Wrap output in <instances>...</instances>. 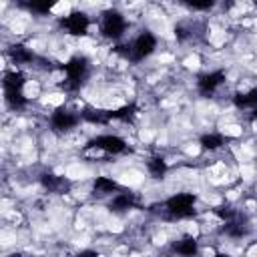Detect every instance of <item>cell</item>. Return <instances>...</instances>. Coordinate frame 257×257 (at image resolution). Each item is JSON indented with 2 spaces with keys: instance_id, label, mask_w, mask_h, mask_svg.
I'll return each instance as SVG.
<instances>
[{
  "instance_id": "1",
  "label": "cell",
  "mask_w": 257,
  "mask_h": 257,
  "mask_svg": "<svg viewBox=\"0 0 257 257\" xmlns=\"http://www.w3.org/2000/svg\"><path fill=\"white\" fill-rule=\"evenodd\" d=\"M122 50V54L126 56V58H131V60H143V58H147L149 54H153V50L157 48V38L151 34V32H143V34H139L128 46H120Z\"/></svg>"
},
{
  "instance_id": "2",
  "label": "cell",
  "mask_w": 257,
  "mask_h": 257,
  "mask_svg": "<svg viewBox=\"0 0 257 257\" xmlns=\"http://www.w3.org/2000/svg\"><path fill=\"white\" fill-rule=\"evenodd\" d=\"M62 68H64V72H66V82H64V86H66V88H76V86H80L82 76L86 74L88 60H86L84 56H72Z\"/></svg>"
},
{
  "instance_id": "3",
  "label": "cell",
  "mask_w": 257,
  "mask_h": 257,
  "mask_svg": "<svg viewBox=\"0 0 257 257\" xmlns=\"http://www.w3.org/2000/svg\"><path fill=\"white\" fill-rule=\"evenodd\" d=\"M193 207H195V195H191V193H179V195H173L167 201L169 215H173L177 219L193 215Z\"/></svg>"
},
{
  "instance_id": "4",
  "label": "cell",
  "mask_w": 257,
  "mask_h": 257,
  "mask_svg": "<svg viewBox=\"0 0 257 257\" xmlns=\"http://www.w3.org/2000/svg\"><path fill=\"white\" fill-rule=\"evenodd\" d=\"M124 18H122V14L120 12H116V10H108V12H104V16H102V26H100V30H102V34L106 36V38H120L122 36V32H124Z\"/></svg>"
},
{
  "instance_id": "5",
  "label": "cell",
  "mask_w": 257,
  "mask_h": 257,
  "mask_svg": "<svg viewBox=\"0 0 257 257\" xmlns=\"http://www.w3.org/2000/svg\"><path fill=\"white\" fill-rule=\"evenodd\" d=\"M90 147H96V149H100V151H104V153L116 155V153H122L126 145H124V141H122L120 137H116V135H100V137H96V139L90 141Z\"/></svg>"
},
{
  "instance_id": "6",
  "label": "cell",
  "mask_w": 257,
  "mask_h": 257,
  "mask_svg": "<svg viewBox=\"0 0 257 257\" xmlns=\"http://www.w3.org/2000/svg\"><path fill=\"white\" fill-rule=\"evenodd\" d=\"M88 16L84 14V12H72V14H68L64 20H62V26L70 32V34H74V36H80V34H86V30H88Z\"/></svg>"
},
{
  "instance_id": "7",
  "label": "cell",
  "mask_w": 257,
  "mask_h": 257,
  "mask_svg": "<svg viewBox=\"0 0 257 257\" xmlns=\"http://www.w3.org/2000/svg\"><path fill=\"white\" fill-rule=\"evenodd\" d=\"M50 122H52V126H54L56 131H68V128H72V126L78 122V116H76L74 112L66 110V108H56V110L52 112Z\"/></svg>"
},
{
  "instance_id": "8",
  "label": "cell",
  "mask_w": 257,
  "mask_h": 257,
  "mask_svg": "<svg viewBox=\"0 0 257 257\" xmlns=\"http://www.w3.org/2000/svg\"><path fill=\"white\" fill-rule=\"evenodd\" d=\"M225 80V72L223 70H215V72H209L205 76L199 78V92L201 94H211L215 92Z\"/></svg>"
},
{
  "instance_id": "9",
  "label": "cell",
  "mask_w": 257,
  "mask_h": 257,
  "mask_svg": "<svg viewBox=\"0 0 257 257\" xmlns=\"http://www.w3.org/2000/svg\"><path fill=\"white\" fill-rule=\"evenodd\" d=\"M173 249H175V253H179V255H183V257H193L199 247H197V241H195L193 237H183V239H179V241L173 245Z\"/></svg>"
},
{
  "instance_id": "10",
  "label": "cell",
  "mask_w": 257,
  "mask_h": 257,
  "mask_svg": "<svg viewBox=\"0 0 257 257\" xmlns=\"http://www.w3.org/2000/svg\"><path fill=\"white\" fill-rule=\"evenodd\" d=\"M24 86V74L22 72H6L4 74V90L6 92H14V90H22Z\"/></svg>"
},
{
  "instance_id": "11",
  "label": "cell",
  "mask_w": 257,
  "mask_h": 257,
  "mask_svg": "<svg viewBox=\"0 0 257 257\" xmlns=\"http://www.w3.org/2000/svg\"><path fill=\"white\" fill-rule=\"evenodd\" d=\"M131 207H135V195L133 193H118L110 203L112 211H126Z\"/></svg>"
},
{
  "instance_id": "12",
  "label": "cell",
  "mask_w": 257,
  "mask_h": 257,
  "mask_svg": "<svg viewBox=\"0 0 257 257\" xmlns=\"http://www.w3.org/2000/svg\"><path fill=\"white\" fill-rule=\"evenodd\" d=\"M82 118H86L88 122H96V124H104L112 118V112L106 110H94V108H84L82 110Z\"/></svg>"
},
{
  "instance_id": "13",
  "label": "cell",
  "mask_w": 257,
  "mask_h": 257,
  "mask_svg": "<svg viewBox=\"0 0 257 257\" xmlns=\"http://www.w3.org/2000/svg\"><path fill=\"white\" fill-rule=\"evenodd\" d=\"M10 58L16 64H24V62H30L32 60V52L26 46H22V44H14L10 48Z\"/></svg>"
},
{
  "instance_id": "14",
  "label": "cell",
  "mask_w": 257,
  "mask_h": 257,
  "mask_svg": "<svg viewBox=\"0 0 257 257\" xmlns=\"http://www.w3.org/2000/svg\"><path fill=\"white\" fill-rule=\"evenodd\" d=\"M235 104L239 108H257V88L245 92V94H237L235 96Z\"/></svg>"
},
{
  "instance_id": "15",
  "label": "cell",
  "mask_w": 257,
  "mask_h": 257,
  "mask_svg": "<svg viewBox=\"0 0 257 257\" xmlns=\"http://www.w3.org/2000/svg\"><path fill=\"white\" fill-rule=\"evenodd\" d=\"M147 167H149V173H151L153 177H157V179L167 173V163H165L161 157H151L149 163H147Z\"/></svg>"
},
{
  "instance_id": "16",
  "label": "cell",
  "mask_w": 257,
  "mask_h": 257,
  "mask_svg": "<svg viewBox=\"0 0 257 257\" xmlns=\"http://www.w3.org/2000/svg\"><path fill=\"white\" fill-rule=\"evenodd\" d=\"M116 189H118V185H116L112 179H108V177H96V181H94V191L100 193V195L112 193V191H116Z\"/></svg>"
},
{
  "instance_id": "17",
  "label": "cell",
  "mask_w": 257,
  "mask_h": 257,
  "mask_svg": "<svg viewBox=\"0 0 257 257\" xmlns=\"http://www.w3.org/2000/svg\"><path fill=\"white\" fill-rule=\"evenodd\" d=\"M201 145H203V149L215 151V149H219V147L223 145V137H221V135H215V133L203 135V137H201Z\"/></svg>"
},
{
  "instance_id": "18",
  "label": "cell",
  "mask_w": 257,
  "mask_h": 257,
  "mask_svg": "<svg viewBox=\"0 0 257 257\" xmlns=\"http://www.w3.org/2000/svg\"><path fill=\"white\" fill-rule=\"evenodd\" d=\"M223 231H225L227 235H231V237H241V235L245 233V227H243L237 219H231V221H225Z\"/></svg>"
},
{
  "instance_id": "19",
  "label": "cell",
  "mask_w": 257,
  "mask_h": 257,
  "mask_svg": "<svg viewBox=\"0 0 257 257\" xmlns=\"http://www.w3.org/2000/svg\"><path fill=\"white\" fill-rule=\"evenodd\" d=\"M6 102L12 106V108H22L26 104V96L20 92V90H14V92H6Z\"/></svg>"
},
{
  "instance_id": "20",
  "label": "cell",
  "mask_w": 257,
  "mask_h": 257,
  "mask_svg": "<svg viewBox=\"0 0 257 257\" xmlns=\"http://www.w3.org/2000/svg\"><path fill=\"white\" fill-rule=\"evenodd\" d=\"M110 112H112V118L126 120V118H131V116L135 114V106L128 104V106H122V108H118V110H110Z\"/></svg>"
},
{
  "instance_id": "21",
  "label": "cell",
  "mask_w": 257,
  "mask_h": 257,
  "mask_svg": "<svg viewBox=\"0 0 257 257\" xmlns=\"http://www.w3.org/2000/svg\"><path fill=\"white\" fill-rule=\"evenodd\" d=\"M60 179L58 177H54V175H42V185L46 187V189H50V191H56L58 187H60Z\"/></svg>"
},
{
  "instance_id": "22",
  "label": "cell",
  "mask_w": 257,
  "mask_h": 257,
  "mask_svg": "<svg viewBox=\"0 0 257 257\" xmlns=\"http://www.w3.org/2000/svg\"><path fill=\"white\" fill-rule=\"evenodd\" d=\"M28 8L34 10V12H48V10L54 8V2H30Z\"/></svg>"
},
{
  "instance_id": "23",
  "label": "cell",
  "mask_w": 257,
  "mask_h": 257,
  "mask_svg": "<svg viewBox=\"0 0 257 257\" xmlns=\"http://www.w3.org/2000/svg\"><path fill=\"white\" fill-rule=\"evenodd\" d=\"M187 4H189V8H193V10H207V8L213 6L211 0H205V2H187Z\"/></svg>"
},
{
  "instance_id": "24",
  "label": "cell",
  "mask_w": 257,
  "mask_h": 257,
  "mask_svg": "<svg viewBox=\"0 0 257 257\" xmlns=\"http://www.w3.org/2000/svg\"><path fill=\"white\" fill-rule=\"evenodd\" d=\"M76 257H98V253L92 251V249H84V251H80Z\"/></svg>"
},
{
  "instance_id": "25",
  "label": "cell",
  "mask_w": 257,
  "mask_h": 257,
  "mask_svg": "<svg viewBox=\"0 0 257 257\" xmlns=\"http://www.w3.org/2000/svg\"><path fill=\"white\" fill-rule=\"evenodd\" d=\"M251 114H253V118H257V108H253V112H251Z\"/></svg>"
},
{
  "instance_id": "26",
  "label": "cell",
  "mask_w": 257,
  "mask_h": 257,
  "mask_svg": "<svg viewBox=\"0 0 257 257\" xmlns=\"http://www.w3.org/2000/svg\"><path fill=\"white\" fill-rule=\"evenodd\" d=\"M215 257H229V255H225V253H219V255H215Z\"/></svg>"
}]
</instances>
